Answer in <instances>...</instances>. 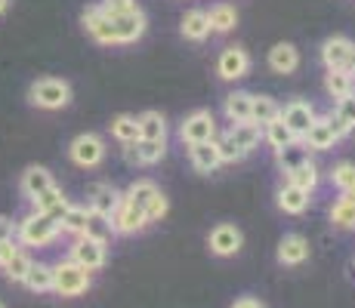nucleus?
I'll return each instance as SVG.
<instances>
[{"label": "nucleus", "instance_id": "nucleus-45", "mask_svg": "<svg viewBox=\"0 0 355 308\" xmlns=\"http://www.w3.org/2000/svg\"><path fill=\"white\" fill-rule=\"evenodd\" d=\"M16 237V222L10 216H0V241H12Z\"/></svg>", "mask_w": 355, "mask_h": 308}, {"label": "nucleus", "instance_id": "nucleus-6", "mask_svg": "<svg viewBox=\"0 0 355 308\" xmlns=\"http://www.w3.org/2000/svg\"><path fill=\"white\" fill-rule=\"evenodd\" d=\"M68 259L78 262L80 269H87V271H99L102 265L108 262V244H99V241H93V237H87V235H78L74 237V244H71Z\"/></svg>", "mask_w": 355, "mask_h": 308}, {"label": "nucleus", "instance_id": "nucleus-40", "mask_svg": "<svg viewBox=\"0 0 355 308\" xmlns=\"http://www.w3.org/2000/svg\"><path fill=\"white\" fill-rule=\"evenodd\" d=\"M214 145H216V152H220V161H223V163H238V161H244V157H248V154L241 152V148L235 145V142L229 139V133H223V136L216 133Z\"/></svg>", "mask_w": 355, "mask_h": 308}, {"label": "nucleus", "instance_id": "nucleus-18", "mask_svg": "<svg viewBox=\"0 0 355 308\" xmlns=\"http://www.w3.org/2000/svg\"><path fill=\"white\" fill-rule=\"evenodd\" d=\"M189 161H192V167L204 176L216 173V170L223 167L220 152H216L214 142H195V145H189Z\"/></svg>", "mask_w": 355, "mask_h": 308}, {"label": "nucleus", "instance_id": "nucleus-44", "mask_svg": "<svg viewBox=\"0 0 355 308\" xmlns=\"http://www.w3.org/2000/svg\"><path fill=\"white\" fill-rule=\"evenodd\" d=\"M99 6L105 16H121V12L136 10V0H99Z\"/></svg>", "mask_w": 355, "mask_h": 308}, {"label": "nucleus", "instance_id": "nucleus-12", "mask_svg": "<svg viewBox=\"0 0 355 308\" xmlns=\"http://www.w3.org/2000/svg\"><path fill=\"white\" fill-rule=\"evenodd\" d=\"M108 222H112L114 235H136V231H142L148 225V219H146V210L142 207H136V203H130V201H121L118 210L108 216Z\"/></svg>", "mask_w": 355, "mask_h": 308}, {"label": "nucleus", "instance_id": "nucleus-16", "mask_svg": "<svg viewBox=\"0 0 355 308\" xmlns=\"http://www.w3.org/2000/svg\"><path fill=\"white\" fill-rule=\"evenodd\" d=\"M309 203H312V194L309 191H303V188H297V185L284 182L282 188H278V210H282V213L300 216V213L309 210Z\"/></svg>", "mask_w": 355, "mask_h": 308}, {"label": "nucleus", "instance_id": "nucleus-30", "mask_svg": "<svg viewBox=\"0 0 355 308\" xmlns=\"http://www.w3.org/2000/svg\"><path fill=\"white\" fill-rule=\"evenodd\" d=\"M263 139L269 142L272 152H282V148H288V145H293V142H300L297 136H293L291 129L282 123V118H275V120L266 123V127H263Z\"/></svg>", "mask_w": 355, "mask_h": 308}, {"label": "nucleus", "instance_id": "nucleus-46", "mask_svg": "<svg viewBox=\"0 0 355 308\" xmlns=\"http://www.w3.org/2000/svg\"><path fill=\"white\" fill-rule=\"evenodd\" d=\"M229 308H266V302L257 299V296H241V299H235Z\"/></svg>", "mask_w": 355, "mask_h": 308}, {"label": "nucleus", "instance_id": "nucleus-22", "mask_svg": "<svg viewBox=\"0 0 355 308\" xmlns=\"http://www.w3.org/2000/svg\"><path fill=\"white\" fill-rule=\"evenodd\" d=\"M269 68L275 74H293L300 68V50L293 44H275L269 50Z\"/></svg>", "mask_w": 355, "mask_h": 308}, {"label": "nucleus", "instance_id": "nucleus-50", "mask_svg": "<svg viewBox=\"0 0 355 308\" xmlns=\"http://www.w3.org/2000/svg\"><path fill=\"white\" fill-rule=\"evenodd\" d=\"M0 308H3V305H0Z\"/></svg>", "mask_w": 355, "mask_h": 308}, {"label": "nucleus", "instance_id": "nucleus-3", "mask_svg": "<svg viewBox=\"0 0 355 308\" xmlns=\"http://www.w3.org/2000/svg\"><path fill=\"white\" fill-rule=\"evenodd\" d=\"M105 154H108V148L99 133H80L68 142V161L80 170H96L105 161Z\"/></svg>", "mask_w": 355, "mask_h": 308}, {"label": "nucleus", "instance_id": "nucleus-34", "mask_svg": "<svg viewBox=\"0 0 355 308\" xmlns=\"http://www.w3.org/2000/svg\"><path fill=\"white\" fill-rule=\"evenodd\" d=\"M112 136L121 142V145H130V142L139 139V120H136V114H118V118H112Z\"/></svg>", "mask_w": 355, "mask_h": 308}, {"label": "nucleus", "instance_id": "nucleus-39", "mask_svg": "<svg viewBox=\"0 0 355 308\" xmlns=\"http://www.w3.org/2000/svg\"><path fill=\"white\" fill-rule=\"evenodd\" d=\"M331 222L337 225V228H355V203H349L346 197H340L337 203L331 207Z\"/></svg>", "mask_w": 355, "mask_h": 308}, {"label": "nucleus", "instance_id": "nucleus-14", "mask_svg": "<svg viewBox=\"0 0 355 308\" xmlns=\"http://www.w3.org/2000/svg\"><path fill=\"white\" fill-rule=\"evenodd\" d=\"M207 244H210V253H216V256H235V253L241 250V244H244V235H241L238 225L220 222L214 231H210Z\"/></svg>", "mask_w": 355, "mask_h": 308}, {"label": "nucleus", "instance_id": "nucleus-41", "mask_svg": "<svg viewBox=\"0 0 355 308\" xmlns=\"http://www.w3.org/2000/svg\"><path fill=\"white\" fill-rule=\"evenodd\" d=\"M331 182L337 185L340 191L352 188V185H355V163H352V161H340L337 167L331 170Z\"/></svg>", "mask_w": 355, "mask_h": 308}, {"label": "nucleus", "instance_id": "nucleus-49", "mask_svg": "<svg viewBox=\"0 0 355 308\" xmlns=\"http://www.w3.org/2000/svg\"><path fill=\"white\" fill-rule=\"evenodd\" d=\"M12 0H0V16H6V10H10Z\"/></svg>", "mask_w": 355, "mask_h": 308}, {"label": "nucleus", "instance_id": "nucleus-27", "mask_svg": "<svg viewBox=\"0 0 355 308\" xmlns=\"http://www.w3.org/2000/svg\"><path fill=\"white\" fill-rule=\"evenodd\" d=\"M324 90L331 99H343V96H349L355 90V78L346 68H327L324 74Z\"/></svg>", "mask_w": 355, "mask_h": 308}, {"label": "nucleus", "instance_id": "nucleus-2", "mask_svg": "<svg viewBox=\"0 0 355 308\" xmlns=\"http://www.w3.org/2000/svg\"><path fill=\"white\" fill-rule=\"evenodd\" d=\"M59 235H62V231H59L56 219L34 213V210L16 222V237H19V244H25V246H46L56 241Z\"/></svg>", "mask_w": 355, "mask_h": 308}, {"label": "nucleus", "instance_id": "nucleus-9", "mask_svg": "<svg viewBox=\"0 0 355 308\" xmlns=\"http://www.w3.org/2000/svg\"><path fill=\"white\" fill-rule=\"evenodd\" d=\"M112 28H114V40H118V46H127V44H136V40L146 34L148 19H146V12L136 6V10H130V12L112 16Z\"/></svg>", "mask_w": 355, "mask_h": 308}, {"label": "nucleus", "instance_id": "nucleus-32", "mask_svg": "<svg viewBox=\"0 0 355 308\" xmlns=\"http://www.w3.org/2000/svg\"><path fill=\"white\" fill-rule=\"evenodd\" d=\"M278 114H282V105H278L272 96H254V99H250V120L259 123V127L275 120Z\"/></svg>", "mask_w": 355, "mask_h": 308}, {"label": "nucleus", "instance_id": "nucleus-35", "mask_svg": "<svg viewBox=\"0 0 355 308\" xmlns=\"http://www.w3.org/2000/svg\"><path fill=\"white\" fill-rule=\"evenodd\" d=\"M0 269H3V275L12 280V284H22L25 280V275H28V269H31V256L28 253L22 250V246H19L16 253H12L10 259H6L3 265H0Z\"/></svg>", "mask_w": 355, "mask_h": 308}, {"label": "nucleus", "instance_id": "nucleus-13", "mask_svg": "<svg viewBox=\"0 0 355 308\" xmlns=\"http://www.w3.org/2000/svg\"><path fill=\"white\" fill-rule=\"evenodd\" d=\"M248 71H250V56L244 46H226L220 53V59H216V74L223 80H241L248 78Z\"/></svg>", "mask_w": 355, "mask_h": 308}, {"label": "nucleus", "instance_id": "nucleus-5", "mask_svg": "<svg viewBox=\"0 0 355 308\" xmlns=\"http://www.w3.org/2000/svg\"><path fill=\"white\" fill-rule=\"evenodd\" d=\"M216 133H220V129H216V118H214V111H207V108L192 111L180 127V139L186 142V145H195V142H214Z\"/></svg>", "mask_w": 355, "mask_h": 308}, {"label": "nucleus", "instance_id": "nucleus-23", "mask_svg": "<svg viewBox=\"0 0 355 308\" xmlns=\"http://www.w3.org/2000/svg\"><path fill=\"white\" fill-rule=\"evenodd\" d=\"M229 139L235 142L238 148H241L244 154H250L254 148L263 142V127L254 120H244V123H232V129H229Z\"/></svg>", "mask_w": 355, "mask_h": 308}, {"label": "nucleus", "instance_id": "nucleus-43", "mask_svg": "<svg viewBox=\"0 0 355 308\" xmlns=\"http://www.w3.org/2000/svg\"><path fill=\"white\" fill-rule=\"evenodd\" d=\"M334 118H340L349 129H355V90L349 96H343V99H337V111H334Z\"/></svg>", "mask_w": 355, "mask_h": 308}, {"label": "nucleus", "instance_id": "nucleus-19", "mask_svg": "<svg viewBox=\"0 0 355 308\" xmlns=\"http://www.w3.org/2000/svg\"><path fill=\"white\" fill-rule=\"evenodd\" d=\"M337 142L340 139L334 136L331 120H327V118H315V120H312V127L306 129V136H303V145L309 148V152H327V148H334Z\"/></svg>", "mask_w": 355, "mask_h": 308}, {"label": "nucleus", "instance_id": "nucleus-33", "mask_svg": "<svg viewBox=\"0 0 355 308\" xmlns=\"http://www.w3.org/2000/svg\"><path fill=\"white\" fill-rule=\"evenodd\" d=\"M136 120H139V139H167V120L161 111H142Z\"/></svg>", "mask_w": 355, "mask_h": 308}, {"label": "nucleus", "instance_id": "nucleus-48", "mask_svg": "<svg viewBox=\"0 0 355 308\" xmlns=\"http://www.w3.org/2000/svg\"><path fill=\"white\" fill-rule=\"evenodd\" d=\"M343 197H346L349 203H355V185H352V188H346V191H343Z\"/></svg>", "mask_w": 355, "mask_h": 308}, {"label": "nucleus", "instance_id": "nucleus-7", "mask_svg": "<svg viewBox=\"0 0 355 308\" xmlns=\"http://www.w3.org/2000/svg\"><path fill=\"white\" fill-rule=\"evenodd\" d=\"M80 25H84V31L90 34L96 44L118 46V40H114V28H112V16H105L99 3H90L84 12H80Z\"/></svg>", "mask_w": 355, "mask_h": 308}, {"label": "nucleus", "instance_id": "nucleus-10", "mask_svg": "<svg viewBox=\"0 0 355 308\" xmlns=\"http://www.w3.org/2000/svg\"><path fill=\"white\" fill-rule=\"evenodd\" d=\"M278 118H282L284 127H288L291 133L297 136L300 142H303L306 129L312 127V120H315L318 114H315V108H312L309 102H303V99H293V102H288V105L282 108V114H278Z\"/></svg>", "mask_w": 355, "mask_h": 308}, {"label": "nucleus", "instance_id": "nucleus-29", "mask_svg": "<svg viewBox=\"0 0 355 308\" xmlns=\"http://www.w3.org/2000/svg\"><path fill=\"white\" fill-rule=\"evenodd\" d=\"M318 179H322V173H318V167H315V163H312V161L300 163V167H293L291 173H284V182L297 185V188L309 191V194L318 188Z\"/></svg>", "mask_w": 355, "mask_h": 308}, {"label": "nucleus", "instance_id": "nucleus-21", "mask_svg": "<svg viewBox=\"0 0 355 308\" xmlns=\"http://www.w3.org/2000/svg\"><path fill=\"white\" fill-rule=\"evenodd\" d=\"M352 40L343 37V34H334L322 44V62L324 68H346V59H349Z\"/></svg>", "mask_w": 355, "mask_h": 308}, {"label": "nucleus", "instance_id": "nucleus-36", "mask_svg": "<svg viewBox=\"0 0 355 308\" xmlns=\"http://www.w3.org/2000/svg\"><path fill=\"white\" fill-rule=\"evenodd\" d=\"M275 161H278V167H282V173H291L293 167H300V163L309 161V148H306L303 142H293V145L275 152Z\"/></svg>", "mask_w": 355, "mask_h": 308}, {"label": "nucleus", "instance_id": "nucleus-11", "mask_svg": "<svg viewBox=\"0 0 355 308\" xmlns=\"http://www.w3.org/2000/svg\"><path fill=\"white\" fill-rule=\"evenodd\" d=\"M121 201H124V194H121L112 182H93L90 188H87V207H90V213L112 216Z\"/></svg>", "mask_w": 355, "mask_h": 308}, {"label": "nucleus", "instance_id": "nucleus-31", "mask_svg": "<svg viewBox=\"0 0 355 308\" xmlns=\"http://www.w3.org/2000/svg\"><path fill=\"white\" fill-rule=\"evenodd\" d=\"M22 284L28 287L31 293H50L53 290V265L31 262V269H28V275H25Z\"/></svg>", "mask_w": 355, "mask_h": 308}, {"label": "nucleus", "instance_id": "nucleus-20", "mask_svg": "<svg viewBox=\"0 0 355 308\" xmlns=\"http://www.w3.org/2000/svg\"><path fill=\"white\" fill-rule=\"evenodd\" d=\"M309 259V241L303 235H284L278 244V262L282 265H303Z\"/></svg>", "mask_w": 355, "mask_h": 308}, {"label": "nucleus", "instance_id": "nucleus-38", "mask_svg": "<svg viewBox=\"0 0 355 308\" xmlns=\"http://www.w3.org/2000/svg\"><path fill=\"white\" fill-rule=\"evenodd\" d=\"M84 235L93 237V241H99V244H112L114 228H112V222H108V216L90 213V222H87V231H84Z\"/></svg>", "mask_w": 355, "mask_h": 308}, {"label": "nucleus", "instance_id": "nucleus-26", "mask_svg": "<svg viewBox=\"0 0 355 308\" xmlns=\"http://www.w3.org/2000/svg\"><path fill=\"white\" fill-rule=\"evenodd\" d=\"M250 99H254V93H244V90L229 93L226 102H223V114H226V120L229 123L250 120Z\"/></svg>", "mask_w": 355, "mask_h": 308}, {"label": "nucleus", "instance_id": "nucleus-37", "mask_svg": "<svg viewBox=\"0 0 355 308\" xmlns=\"http://www.w3.org/2000/svg\"><path fill=\"white\" fill-rule=\"evenodd\" d=\"M158 191H161V188H158V185H155L152 179H136V182L124 191V201H130V203H136V207L146 210V203L152 201Z\"/></svg>", "mask_w": 355, "mask_h": 308}, {"label": "nucleus", "instance_id": "nucleus-24", "mask_svg": "<svg viewBox=\"0 0 355 308\" xmlns=\"http://www.w3.org/2000/svg\"><path fill=\"white\" fill-rule=\"evenodd\" d=\"M180 31H182V37L186 40H195V44H201V40H207L210 34V22H207V12L204 10H189L186 16H182V22H180Z\"/></svg>", "mask_w": 355, "mask_h": 308}, {"label": "nucleus", "instance_id": "nucleus-15", "mask_svg": "<svg viewBox=\"0 0 355 308\" xmlns=\"http://www.w3.org/2000/svg\"><path fill=\"white\" fill-rule=\"evenodd\" d=\"M53 185H56L53 173L46 167H37V163L25 167L22 176H19V191H22V197H28V201H34L37 194H44V191L53 188Z\"/></svg>", "mask_w": 355, "mask_h": 308}, {"label": "nucleus", "instance_id": "nucleus-4", "mask_svg": "<svg viewBox=\"0 0 355 308\" xmlns=\"http://www.w3.org/2000/svg\"><path fill=\"white\" fill-rule=\"evenodd\" d=\"M90 290V271L80 269L78 262L65 259V262L53 265V293L65 299H74V296H84Z\"/></svg>", "mask_w": 355, "mask_h": 308}, {"label": "nucleus", "instance_id": "nucleus-25", "mask_svg": "<svg viewBox=\"0 0 355 308\" xmlns=\"http://www.w3.org/2000/svg\"><path fill=\"white\" fill-rule=\"evenodd\" d=\"M87 222H90V207L87 203H68V210L59 219V231H65V235H84L87 231Z\"/></svg>", "mask_w": 355, "mask_h": 308}, {"label": "nucleus", "instance_id": "nucleus-47", "mask_svg": "<svg viewBox=\"0 0 355 308\" xmlns=\"http://www.w3.org/2000/svg\"><path fill=\"white\" fill-rule=\"evenodd\" d=\"M346 71L355 78V44H352V50H349V59H346Z\"/></svg>", "mask_w": 355, "mask_h": 308}, {"label": "nucleus", "instance_id": "nucleus-28", "mask_svg": "<svg viewBox=\"0 0 355 308\" xmlns=\"http://www.w3.org/2000/svg\"><path fill=\"white\" fill-rule=\"evenodd\" d=\"M207 22H210V31L214 34H229L238 25V12H235V6H229V3H214L207 10Z\"/></svg>", "mask_w": 355, "mask_h": 308}, {"label": "nucleus", "instance_id": "nucleus-1", "mask_svg": "<svg viewBox=\"0 0 355 308\" xmlns=\"http://www.w3.org/2000/svg\"><path fill=\"white\" fill-rule=\"evenodd\" d=\"M71 84L62 78H37L28 87V105L40 111H62L71 105Z\"/></svg>", "mask_w": 355, "mask_h": 308}, {"label": "nucleus", "instance_id": "nucleus-17", "mask_svg": "<svg viewBox=\"0 0 355 308\" xmlns=\"http://www.w3.org/2000/svg\"><path fill=\"white\" fill-rule=\"evenodd\" d=\"M68 197L62 194V188H59V185H53V188H46L44 194H37L31 201V207H34V213H44V216H50V219H62V213L68 210Z\"/></svg>", "mask_w": 355, "mask_h": 308}, {"label": "nucleus", "instance_id": "nucleus-8", "mask_svg": "<svg viewBox=\"0 0 355 308\" xmlns=\"http://www.w3.org/2000/svg\"><path fill=\"white\" fill-rule=\"evenodd\" d=\"M167 154V139H136L124 145V161L130 167H155Z\"/></svg>", "mask_w": 355, "mask_h": 308}, {"label": "nucleus", "instance_id": "nucleus-42", "mask_svg": "<svg viewBox=\"0 0 355 308\" xmlns=\"http://www.w3.org/2000/svg\"><path fill=\"white\" fill-rule=\"evenodd\" d=\"M167 210H170V201L164 197V191H158V194H155L152 201L146 203V219H148V225H152V222H161V219L167 216Z\"/></svg>", "mask_w": 355, "mask_h": 308}]
</instances>
